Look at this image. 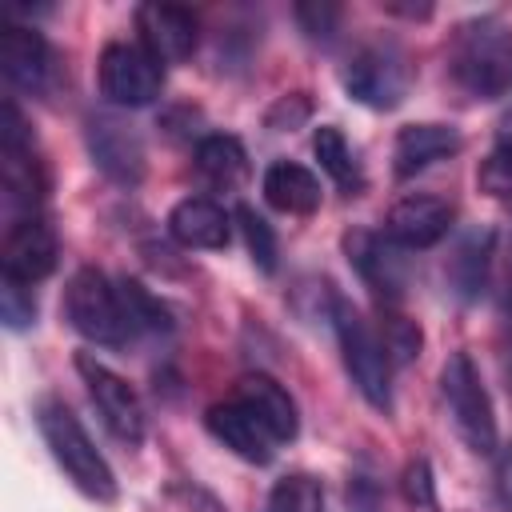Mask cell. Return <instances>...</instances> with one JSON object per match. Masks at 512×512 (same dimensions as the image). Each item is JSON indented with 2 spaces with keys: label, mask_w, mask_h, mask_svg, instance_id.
<instances>
[{
  "label": "cell",
  "mask_w": 512,
  "mask_h": 512,
  "mask_svg": "<svg viewBox=\"0 0 512 512\" xmlns=\"http://www.w3.org/2000/svg\"><path fill=\"white\" fill-rule=\"evenodd\" d=\"M36 428L52 452V460L64 468V476L96 504H112L116 500V476L108 468V460L100 456V448L92 444V436L84 432V424L76 420V412L56 400L44 396L36 404Z\"/></svg>",
  "instance_id": "obj_1"
},
{
  "label": "cell",
  "mask_w": 512,
  "mask_h": 512,
  "mask_svg": "<svg viewBox=\"0 0 512 512\" xmlns=\"http://www.w3.org/2000/svg\"><path fill=\"white\" fill-rule=\"evenodd\" d=\"M332 324H336L340 356H344V368H348L356 392L376 412H392V360H388L380 332L360 316L356 304H348L340 296H332Z\"/></svg>",
  "instance_id": "obj_2"
},
{
  "label": "cell",
  "mask_w": 512,
  "mask_h": 512,
  "mask_svg": "<svg viewBox=\"0 0 512 512\" xmlns=\"http://www.w3.org/2000/svg\"><path fill=\"white\" fill-rule=\"evenodd\" d=\"M452 76L456 84L476 100H500L512 96V32L480 20L460 28L452 44Z\"/></svg>",
  "instance_id": "obj_3"
},
{
  "label": "cell",
  "mask_w": 512,
  "mask_h": 512,
  "mask_svg": "<svg viewBox=\"0 0 512 512\" xmlns=\"http://www.w3.org/2000/svg\"><path fill=\"white\" fill-rule=\"evenodd\" d=\"M0 188H4L8 212H16V216L40 212L44 192H48V176L36 156L32 128L12 100H4V108H0Z\"/></svg>",
  "instance_id": "obj_4"
},
{
  "label": "cell",
  "mask_w": 512,
  "mask_h": 512,
  "mask_svg": "<svg viewBox=\"0 0 512 512\" xmlns=\"http://www.w3.org/2000/svg\"><path fill=\"white\" fill-rule=\"evenodd\" d=\"M64 320L92 344L104 348H124L132 340V328L120 308L116 284L100 268H80L64 284Z\"/></svg>",
  "instance_id": "obj_5"
},
{
  "label": "cell",
  "mask_w": 512,
  "mask_h": 512,
  "mask_svg": "<svg viewBox=\"0 0 512 512\" xmlns=\"http://www.w3.org/2000/svg\"><path fill=\"white\" fill-rule=\"evenodd\" d=\"M440 392H444V404H448V416L460 432V440L488 456L496 452V416H492V400H488V388L472 364L468 352H452L440 368Z\"/></svg>",
  "instance_id": "obj_6"
},
{
  "label": "cell",
  "mask_w": 512,
  "mask_h": 512,
  "mask_svg": "<svg viewBox=\"0 0 512 512\" xmlns=\"http://www.w3.org/2000/svg\"><path fill=\"white\" fill-rule=\"evenodd\" d=\"M408 84H412V68H408V56L392 44V40H380V44H364L348 64H344V92L364 104V108H396L404 96H408Z\"/></svg>",
  "instance_id": "obj_7"
},
{
  "label": "cell",
  "mask_w": 512,
  "mask_h": 512,
  "mask_svg": "<svg viewBox=\"0 0 512 512\" xmlns=\"http://www.w3.org/2000/svg\"><path fill=\"white\" fill-rule=\"evenodd\" d=\"M96 72H100V92L116 108H144L164 88V64L144 44H124V40L104 44Z\"/></svg>",
  "instance_id": "obj_8"
},
{
  "label": "cell",
  "mask_w": 512,
  "mask_h": 512,
  "mask_svg": "<svg viewBox=\"0 0 512 512\" xmlns=\"http://www.w3.org/2000/svg\"><path fill=\"white\" fill-rule=\"evenodd\" d=\"M76 372H80V380H84L96 412L104 416L108 432L116 440H124V444H140L148 420H144V404H140L136 388L120 372H112L104 360H96L92 352H80L76 356Z\"/></svg>",
  "instance_id": "obj_9"
},
{
  "label": "cell",
  "mask_w": 512,
  "mask_h": 512,
  "mask_svg": "<svg viewBox=\"0 0 512 512\" xmlns=\"http://www.w3.org/2000/svg\"><path fill=\"white\" fill-rule=\"evenodd\" d=\"M84 140H88V156L92 164L112 180V184H140L144 180V144H140V132L112 116V112H92L84 120Z\"/></svg>",
  "instance_id": "obj_10"
},
{
  "label": "cell",
  "mask_w": 512,
  "mask_h": 512,
  "mask_svg": "<svg viewBox=\"0 0 512 512\" xmlns=\"http://www.w3.org/2000/svg\"><path fill=\"white\" fill-rule=\"evenodd\" d=\"M56 256H60L56 232L40 212L8 220L4 240H0V268L8 280H20L32 288L36 280H44L56 268Z\"/></svg>",
  "instance_id": "obj_11"
},
{
  "label": "cell",
  "mask_w": 512,
  "mask_h": 512,
  "mask_svg": "<svg viewBox=\"0 0 512 512\" xmlns=\"http://www.w3.org/2000/svg\"><path fill=\"white\" fill-rule=\"evenodd\" d=\"M344 256L384 304L404 296L408 268H404V260L388 236H376L368 228H352V232H344Z\"/></svg>",
  "instance_id": "obj_12"
},
{
  "label": "cell",
  "mask_w": 512,
  "mask_h": 512,
  "mask_svg": "<svg viewBox=\"0 0 512 512\" xmlns=\"http://www.w3.org/2000/svg\"><path fill=\"white\" fill-rule=\"evenodd\" d=\"M204 424H208V432L228 448V452H236L240 460H248V464H268L272 456H276V436H272V428L240 400V396H232V400H224V404H212L208 408V416H204Z\"/></svg>",
  "instance_id": "obj_13"
},
{
  "label": "cell",
  "mask_w": 512,
  "mask_h": 512,
  "mask_svg": "<svg viewBox=\"0 0 512 512\" xmlns=\"http://www.w3.org/2000/svg\"><path fill=\"white\" fill-rule=\"evenodd\" d=\"M136 32H140V44L160 64H184L200 40L196 16L180 4H140L136 8Z\"/></svg>",
  "instance_id": "obj_14"
},
{
  "label": "cell",
  "mask_w": 512,
  "mask_h": 512,
  "mask_svg": "<svg viewBox=\"0 0 512 512\" xmlns=\"http://www.w3.org/2000/svg\"><path fill=\"white\" fill-rule=\"evenodd\" d=\"M0 72L20 92H48L52 80V48L48 40L28 24H4L0 28Z\"/></svg>",
  "instance_id": "obj_15"
},
{
  "label": "cell",
  "mask_w": 512,
  "mask_h": 512,
  "mask_svg": "<svg viewBox=\"0 0 512 512\" xmlns=\"http://www.w3.org/2000/svg\"><path fill=\"white\" fill-rule=\"evenodd\" d=\"M448 228H452V204L428 192L396 200L384 220V236L396 248H432L448 236Z\"/></svg>",
  "instance_id": "obj_16"
},
{
  "label": "cell",
  "mask_w": 512,
  "mask_h": 512,
  "mask_svg": "<svg viewBox=\"0 0 512 512\" xmlns=\"http://www.w3.org/2000/svg\"><path fill=\"white\" fill-rule=\"evenodd\" d=\"M168 232H172V240L184 244V248L216 252V248L228 244L232 220H228V212H224L216 200H208V196H188V200H180V204L168 212Z\"/></svg>",
  "instance_id": "obj_17"
},
{
  "label": "cell",
  "mask_w": 512,
  "mask_h": 512,
  "mask_svg": "<svg viewBox=\"0 0 512 512\" xmlns=\"http://www.w3.org/2000/svg\"><path fill=\"white\" fill-rule=\"evenodd\" d=\"M464 148V136L452 124H404L396 132V176H416L436 160H448Z\"/></svg>",
  "instance_id": "obj_18"
},
{
  "label": "cell",
  "mask_w": 512,
  "mask_h": 512,
  "mask_svg": "<svg viewBox=\"0 0 512 512\" xmlns=\"http://www.w3.org/2000/svg\"><path fill=\"white\" fill-rule=\"evenodd\" d=\"M236 396L272 428V436H276L280 444H284V440H296V432H300V412H296V400L288 396L284 384H276V380L264 376V372H248V376H240Z\"/></svg>",
  "instance_id": "obj_19"
},
{
  "label": "cell",
  "mask_w": 512,
  "mask_h": 512,
  "mask_svg": "<svg viewBox=\"0 0 512 512\" xmlns=\"http://www.w3.org/2000/svg\"><path fill=\"white\" fill-rule=\"evenodd\" d=\"M264 200L276 208V212H288V216H312L320 208V180L316 172H308L304 164L296 160H276L268 164L264 172Z\"/></svg>",
  "instance_id": "obj_20"
},
{
  "label": "cell",
  "mask_w": 512,
  "mask_h": 512,
  "mask_svg": "<svg viewBox=\"0 0 512 512\" xmlns=\"http://www.w3.org/2000/svg\"><path fill=\"white\" fill-rule=\"evenodd\" d=\"M196 172H200L212 188L232 192V188H240V184L248 180V152H244V144H240L236 136L212 132V136H204V140L196 144Z\"/></svg>",
  "instance_id": "obj_21"
},
{
  "label": "cell",
  "mask_w": 512,
  "mask_h": 512,
  "mask_svg": "<svg viewBox=\"0 0 512 512\" xmlns=\"http://www.w3.org/2000/svg\"><path fill=\"white\" fill-rule=\"evenodd\" d=\"M312 152H316L320 168L332 176V184H336L340 192L360 196L364 172H360V164H356V156H352V148H348V140H344V132H340L336 124H320V128L312 132Z\"/></svg>",
  "instance_id": "obj_22"
},
{
  "label": "cell",
  "mask_w": 512,
  "mask_h": 512,
  "mask_svg": "<svg viewBox=\"0 0 512 512\" xmlns=\"http://www.w3.org/2000/svg\"><path fill=\"white\" fill-rule=\"evenodd\" d=\"M116 292H120V308H124V320H128V328H132V336L136 332H152V336H160V332H172V312H168V304L160 300V296H152L140 280H116Z\"/></svg>",
  "instance_id": "obj_23"
},
{
  "label": "cell",
  "mask_w": 512,
  "mask_h": 512,
  "mask_svg": "<svg viewBox=\"0 0 512 512\" xmlns=\"http://www.w3.org/2000/svg\"><path fill=\"white\" fill-rule=\"evenodd\" d=\"M488 252H492V236H488V232H472V236L456 248L452 264H448V276H452V284H456V292H460L464 300H472V296L484 292V280H488Z\"/></svg>",
  "instance_id": "obj_24"
},
{
  "label": "cell",
  "mask_w": 512,
  "mask_h": 512,
  "mask_svg": "<svg viewBox=\"0 0 512 512\" xmlns=\"http://www.w3.org/2000/svg\"><path fill=\"white\" fill-rule=\"evenodd\" d=\"M268 512H324V488L308 472H292L276 480L268 496Z\"/></svg>",
  "instance_id": "obj_25"
},
{
  "label": "cell",
  "mask_w": 512,
  "mask_h": 512,
  "mask_svg": "<svg viewBox=\"0 0 512 512\" xmlns=\"http://www.w3.org/2000/svg\"><path fill=\"white\" fill-rule=\"evenodd\" d=\"M380 340H384L388 360H392V368H396V364H408L412 356H420L424 332H420V324H416V320H408L404 312L384 308V320H380Z\"/></svg>",
  "instance_id": "obj_26"
},
{
  "label": "cell",
  "mask_w": 512,
  "mask_h": 512,
  "mask_svg": "<svg viewBox=\"0 0 512 512\" xmlns=\"http://www.w3.org/2000/svg\"><path fill=\"white\" fill-rule=\"evenodd\" d=\"M236 220H240V232H244V244H248V256L256 260V268H260V272H276V256H280V248H276V232H272V224H268L260 212H252L248 204L236 208Z\"/></svg>",
  "instance_id": "obj_27"
},
{
  "label": "cell",
  "mask_w": 512,
  "mask_h": 512,
  "mask_svg": "<svg viewBox=\"0 0 512 512\" xmlns=\"http://www.w3.org/2000/svg\"><path fill=\"white\" fill-rule=\"evenodd\" d=\"M296 24L304 28L308 40L328 44L340 32V4H332V0H300L296 4Z\"/></svg>",
  "instance_id": "obj_28"
},
{
  "label": "cell",
  "mask_w": 512,
  "mask_h": 512,
  "mask_svg": "<svg viewBox=\"0 0 512 512\" xmlns=\"http://www.w3.org/2000/svg\"><path fill=\"white\" fill-rule=\"evenodd\" d=\"M400 488H404V500H408L412 512H440V504H436V480H432V468H428L424 456L408 460Z\"/></svg>",
  "instance_id": "obj_29"
},
{
  "label": "cell",
  "mask_w": 512,
  "mask_h": 512,
  "mask_svg": "<svg viewBox=\"0 0 512 512\" xmlns=\"http://www.w3.org/2000/svg\"><path fill=\"white\" fill-rule=\"evenodd\" d=\"M0 316L12 332H24L32 320H36V300H32V288L20 284V280H0Z\"/></svg>",
  "instance_id": "obj_30"
},
{
  "label": "cell",
  "mask_w": 512,
  "mask_h": 512,
  "mask_svg": "<svg viewBox=\"0 0 512 512\" xmlns=\"http://www.w3.org/2000/svg\"><path fill=\"white\" fill-rule=\"evenodd\" d=\"M476 184L480 192L496 196V200H512V148H496L480 160V172H476Z\"/></svg>",
  "instance_id": "obj_31"
},
{
  "label": "cell",
  "mask_w": 512,
  "mask_h": 512,
  "mask_svg": "<svg viewBox=\"0 0 512 512\" xmlns=\"http://www.w3.org/2000/svg\"><path fill=\"white\" fill-rule=\"evenodd\" d=\"M308 116H312V96H308V92H288V96H280V100L268 108L264 124H268L272 132H292V128H300V124H308Z\"/></svg>",
  "instance_id": "obj_32"
},
{
  "label": "cell",
  "mask_w": 512,
  "mask_h": 512,
  "mask_svg": "<svg viewBox=\"0 0 512 512\" xmlns=\"http://www.w3.org/2000/svg\"><path fill=\"white\" fill-rule=\"evenodd\" d=\"M496 504L504 508V512H512V444H504L500 448V456H496Z\"/></svg>",
  "instance_id": "obj_33"
},
{
  "label": "cell",
  "mask_w": 512,
  "mask_h": 512,
  "mask_svg": "<svg viewBox=\"0 0 512 512\" xmlns=\"http://www.w3.org/2000/svg\"><path fill=\"white\" fill-rule=\"evenodd\" d=\"M380 8L392 12V16H404V20H428L432 16V4H396V0H384Z\"/></svg>",
  "instance_id": "obj_34"
},
{
  "label": "cell",
  "mask_w": 512,
  "mask_h": 512,
  "mask_svg": "<svg viewBox=\"0 0 512 512\" xmlns=\"http://www.w3.org/2000/svg\"><path fill=\"white\" fill-rule=\"evenodd\" d=\"M500 144H504V148H512V112H504V116H500Z\"/></svg>",
  "instance_id": "obj_35"
},
{
  "label": "cell",
  "mask_w": 512,
  "mask_h": 512,
  "mask_svg": "<svg viewBox=\"0 0 512 512\" xmlns=\"http://www.w3.org/2000/svg\"><path fill=\"white\" fill-rule=\"evenodd\" d=\"M504 368H508V380H512V352H508V364Z\"/></svg>",
  "instance_id": "obj_36"
},
{
  "label": "cell",
  "mask_w": 512,
  "mask_h": 512,
  "mask_svg": "<svg viewBox=\"0 0 512 512\" xmlns=\"http://www.w3.org/2000/svg\"><path fill=\"white\" fill-rule=\"evenodd\" d=\"M508 312H512V300H508Z\"/></svg>",
  "instance_id": "obj_37"
}]
</instances>
